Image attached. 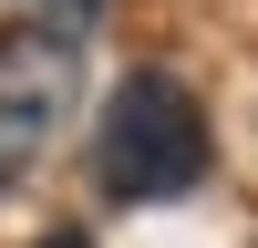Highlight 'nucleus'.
<instances>
[{
	"label": "nucleus",
	"instance_id": "7ed1b4c3",
	"mask_svg": "<svg viewBox=\"0 0 258 248\" xmlns=\"http://www.w3.org/2000/svg\"><path fill=\"white\" fill-rule=\"evenodd\" d=\"M31 248H93V238H73V227H52V238H31Z\"/></svg>",
	"mask_w": 258,
	"mask_h": 248
},
{
	"label": "nucleus",
	"instance_id": "f257e3e1",
	"mask_svg": "<svg viewBox=\"0 0 258 248\" xmlns=\"http://www.w3.org/2000/svg\"><path fill=\"white\" fill-rule=\"evenodd\" d=\"M197 176H207L197 93L176 73H124L114 103H103V124H93V186L124 197V207H145V197H186Z\"/></svg>",
	"mask_w": 258,
	"mask_h": 248
},
{
	"label": "nucleus",
	"instance_id": "f03ea898",
	"mask_svg": "<svg viewBox=\"0 0 258 248\" xmlns=\"http://www.w3.org/2000/svg\"><path fill=\"white\" fill-rule=\"evenodd\" d=\"M73 62H83V31H62V21H31V31L0 41V186H11L21 165L41 155V135L62 124Z\"/></svg>",
	"mask_w": 258,
	"mask_h": 248
}]
</instances>
